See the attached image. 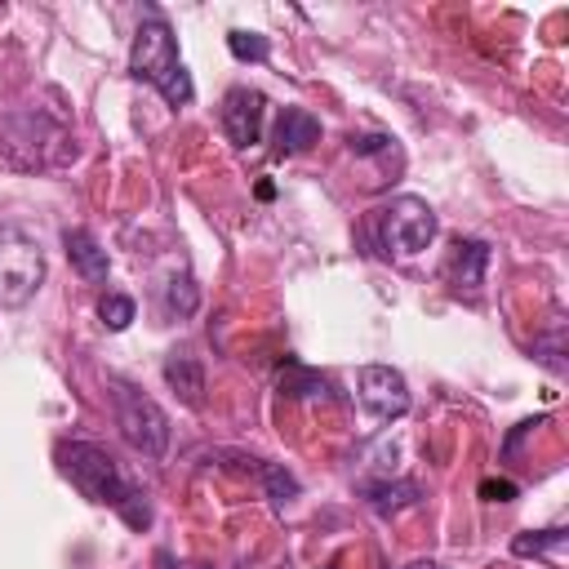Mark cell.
<instances>
[{"label": "cell", "instance_id": "277c9868", "mask_svg": "<svg viewBox=\"0 0 569 569\" xmlns=\"http://www.w3.org/2000/svg\"><path fill=\"white\" fill-rule=\"evenodd\" d=\"M111 405H116V427H120V436L138 449V453H147V458H160L164 449H169V413L147 396V391H138L133 382H111Z\"/></svg>", "mask_w": 569, "mask_h": 569}, {"label": "cell", "instance_id": "9c48e42d", "mask_svg": "<svg viewBox=\"0 0 569 569\" xmlns=\"http://www.w3.org/2000/svg\"><path fill=\"white\" fill-rule=\"evenodd\" d=\"M62 249H67L71 267H76L89 284H102V280H107L111 262H107V249L93 240V231H84V227H67V231H62Z\"/></svg>", "mask_w": 569, "mask_h": 569}, {"label": "cell", "instance_id": "5bb4252c", "mask_svg": "<svg viewBox=\"0 0 569 569\" xmlns=\"http://www.w3.org/2000/svg\"><path fill=\"white\" fill-rule=\"evenodd\" d=\"M565 351H569V342H565V320H560V316H551V320H547V329H542V333H533V360H538V365H547L551 373H565V369H569Z\"/></svg>", "mask_w": 569, "mask_h": 569}, {"label": "cell", "instance_id": "8fae6325", "mask_svg": "<svg viewBox=\"0 0 569 569\" xmlns=\"http://www.w3.org/2000/svg\"><path fill=\"white\" fill-rule=\"evenodd\" d=\"M485 267H489V244L485 240H453V253H449V280H453V289L476 293L480 280H485Z\"/></svg>", "mask_w": 569, "mask_h": 569}, {"label": "cell", "instance_id": "d6986e66", "mask_svg": "<svg viewBox=\"0 0 569 569\" xmlns=\"http://www.w3.org/2000/svg\"><path fill=\"white\" fill-rule=\"evenodd\" d=\"M258 476H262V485H267V498L280 507V502H289V498H298V480L284 471V467H276V462H262L258 458Z\"/></svg>", "mask_w": 569, "mask_h": 569}, {"label": "cell", "instance_id": "2e32d148", "mask_svg": "<svg viewBox=\"0 0 569 569\" xmlns=\"http://www.w3.org/2000/svg\"><path fill=\"white\" fill-rule=\"evenodd\" d=\"M164 307H169L173 316H191V311L200 307V284H196L191 276H173V280L164 284Z\"/></svg>", "mask_w": 569, "mask_h": 569}, {"label": "cell", "instance_id": "44dd1931", "mask_svg": "<svg viewBox=\"0 0 569 569\" xmlns=\"http://www.w3.org/2000/svg\"><path fill=\"white\" fill-rule=\"evenodd\" d=\"M480 498H489V502H511V498H516V485H511V480H485V485H480Z\"/></svg>", "mask_w": 569, "mask_h": 569}, {"label": "cell", "instance_id": "3957f363", "mask_svg": "<svg viewBox=\"0 0 569 569\" xmlns=\"http://www.w3.org/2000/svg\"><path fill=\"white\" fill-rule=\"evenodd\" d=\"M0 156L13 169H58L76 156V142L53 116L27 107L0 116Z\"/></svg>", "mask_w": 569, "mask_h": 569}, {"label": "cell", "instance_id": "52a82bcc", "mask_svg": "<svg viewBox=\"0 0 569 569\" xmlns=\"http://www.w3.org/2000/svg\"><path fill=\"white\" fill-rule=\"evenodd\" d=\"M356 396H360V405H365L378 422H391V418H400V413L409 409V382H405V373L391 369V365H365V369L356 373Z\"/></svg>", "mask_w": 569, "mask_h": 569}, {"label": "cell", "instance_id": "4fadbf2b", "mask_svg": "<svg viewBox=\"0 0 569 569\" xmlns=\"http://www.w3.org/2000/svg\"><path fill=\"white\" fill-rule=\"evenodd\" d=\"M360 493L378 516H396V511L418 502V485L413 480H378V485H360Z\"/></svg>", "mask_w": 569, "mask_h": 569}, {"label": "cell", "instance_id": "30bf717a", "mask_svg": "<svg viewBox=\"0 0 569 569\" xmlns=\"http://www.w3.org/2000/svg\"><path fill=\"white\" fill-rule=\"evenodd\" d=\"M311 142H320V120L311 111H302V107H284L280 120H276V151L280 156H298Z\"/></svg>", "mask_w": 569, "mask_h": 569}, {"label": "cell", "instance_id": "9a60e30c", "mask_svg": "<svg viewBox=\"0 0 569 569\" xmlns=\"http://www.w3.org/2000/svg\"><path fill=\"white\" fill-rule=\"evenodd\" d=\"M280 391L293 396V400H302V396H329V382L316 369H307V365H289L280 373Z\"/></svg>", "mask_w": 569, "mask_h": 569}, {"label": "cell", "instance_id": "ac0fdd59", "mask_svg": "<svg viewBox=\"0 0 569 569\" xmlns=\"http://www.w3.org/2000/svg\"><path fill=\"white\" fill-rule=\"evenodd\" d=\"M227 49H231L240 62H267V58H271V40L258 36V31H227Z\"/></svg>", "mask_w": 569, "mask_h": 569}, {"label": "cell", "instance_id": "8992f818", "mask_svg": "<svg viewBox=\"0 0 569 569\" xmlns=\"http://www.w3.org/2000/svg\"><path fill=\"white\" fill-rule=\"evenodd\" d=\"M378 236H382V249H391L400 258H413L436 240V213H431L427 200L400 196L378 213Z\"/></svg>", "mask_w": 569, "mask_h": 569}, {"label": "cell", "instance_id": "5b68a950", "mask_svg": "<svg viewBox=\"0 0 569 569\" xmlns=\"http://www.w3.org/2000/svg\"><path fill=\"white\" fill-rule=\"evenodd\" d=\"M40 284H44L40 244L18 227H0V307L4 311L27 307Z\"/></svg>", "mask_w": 569, "mask_h": 569}, {"label": "cell", "instance_id": "e0dca14e", "mask_svg": "<svg viewBox=\"0 0 569 569\" xmlns=\"http://www.w3.org/2000/svg\"><path fill=\"white\" fill-rule=\"evenodd\" d=\"M565 529H533V533H520L516 542H511V551L516 556H551V551H560L565 547Z\"/></svg>", "mask_w": 569, "mask_h": 569}, {"label": "cell", "instance_id": "7a4b0ae2", "mask_svg": "<svg viewBox=\"0 0 569 569\" xmlns=\"http://www.w3.org/2000/svg\"><path fill=\"white\" fill-rule=\"evenodd\" d=\"M129 76L147 80L151 89H160V98L169 107H187L196 98V84L178 58V40L169 31V22L160 13H147L133 31V44H129Z\"/></svg>", "mask_w": 569, "mask_h": 569}, {"label": "cell", "instance_id": "ba28073f", "mask_svg": "<svg viewBox=\"0 0 569 569\" xmlns=\"http://www.w3.org/2000/svg\"><path fill=\"white\" fill-rule=\"evenodd\" d=\"M262 120H267V98L258 89H249V84L227 89V98H222V129H227V138L236 147L262 142Z\"/></svg>", "mask_w": 569, "mask_h": 569}, {"label": "cell", "instance_id": "7402d4cb", "mask_svg": "<svg viewBox=\"0 0 569 569\" xmlns=\"http://www.w3.org/2000/svg\"><path fill=\"white\" fill-rule=\"evenodd\" d=\"M405 569H440V560H413V565H405Z\"/></svg>", "mask_w": 569, "mask_h": 569}, {"label": "cell", "instance_id": "ffe728a7", "mask_svg": "<svg viewBox=\"0 0 569 569\" xmlns=\"http://www.w3.org/2000/svg\"><path fill=\"white\" fill-rule=\"evenodd\" d=\"M98 316H102L107 329H124V325L133 320V298H124V293H107V298L98 302Z\"/></svg>", "mask_w": 569, "mask_h": 569}, {"label": "cell", "instance_id": "6da1fadb", "mask_svg": "<svg viewBox=\"0 0 569 569\" xmlns=\"http://www.w3.org/2000/svg\"><path fill=\"white\" fill-rule=\"evenodd\" d=\"M58 467H62V476L80 489V498L120 511L124 525H133V529H147V525H151V507H147L142 489H133V485L124 480L120 462H116L102 445H93V440H62V445H58Z\"/></svg>", "mask_w": 569, "mask_h": 569}, {"label": "cell", "instance_id": "7c38bea8", "mask_svg": "<svg viewBox=\"0 0 569 569\" xmlns=\"http://www.w3.org/2000/svg\"><path fill=\"white\" fill-rule=\"evenodd\" d=\"M164 382L178 391V400L182 405H191V409H200L204 405V365L196 360V356H169L164 360Z\"/></svg>", "mask_w": 569, "mask_h": 569}]
</instances>
